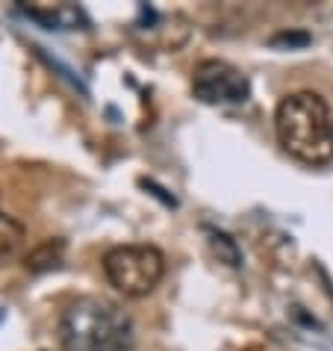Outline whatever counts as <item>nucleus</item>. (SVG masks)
<instances>
[{
  "mask_svg": "<svg viewBox=\"0 0 333 351\" xmlns=\"http://www.w3.org/2000/svg\"><path fill=\"white\" fill-rule=\"evenodd\" d=\"M103 275L127 298H142L165 275V257L156 245H115L103 254Z\"/></svg>",
  "mask_w": 333,
  "mask_h": 351,
  "instance_id": "3",
  "label": "nucleus"
},
{
  "mask_svg": "<svg viewBox=\"0 0 333 351\" xmlns=\"http://www.w3.org/2000/svg\"><path fill=\"white\" fill-rule=\"evenodd\" d=\"M210 242H212V248H215V254H219L227 266H242V254H239V248H236V242H233L227 233H221V230H210Z\"/></svg>",
  "mask_w": 333,
  "mask_h": 351,
  "instance_id": "7",
  "label": "nucleus"
},
{
  "mask_svg": "<svg viewBox=\"0 0 333 351\" xmlns=\"http://www.w3.org/2000/svg\"><path fill=\"white\" fill-rule=\"evenodd\" d=\"M62 351H133V319L110 298L83 295L60 316Z\"/></svg>",
  "mask_w": 333,
  "mask_h": 351,
  "instance_id": "2",
  "label": "nucleus"
},
{
  "mask_svg": "<svg viewBox=\"0 0 333 351\" xmlns=\"http://www.w3.org/2000/svg\"><path fill=\"white\" fill-rule=\"evenodd\" d=\"M274 133L283 151L304 165L333 162V115L316 92H292L274 110Z\"/></svg>",
  "mask_w": 333,
  "mask_h": 351,
  "instance_id": "1",
  "label": "nucleus"
},
{
  "mask_svg": "<svg viewBox=\"0 0 333 351\" xmlns=\"http://www.w3.org/2000/svg\"><path fill=\"white\" fill-rule=\"evenodd\" d=\"M307 42H310V36H307V33H278V36L271 38V45H274V47H280V45H289V47H292V45H298V47H301V45H307Z\"/></svg>",
  "mask_w": 333,
  "mask_h": 351,
  "instance_id": "8",
  "label": "nucleus"
},
{
  "mask_svg": "<svg viewBox=\"0 0 333 351\" xmlns=\"http://www.w3.org/2000/svg\"><path fill=\"white\" fill-rule=\"evenodd\" d=\"M24 239H27L24 224L12 216H6V213H0V263L15 257L18 248L24 245Z\"/></svg>",
  "mask_w": 333,
  "mask_h": 351,
  "instance_id": "6",
  "label": "nucleus"
},
{
  "mask_svg": "<svg viewBox=\"0 0 333 351\" xmlns=\"http://www.w3.org/2000/svg\"><path fill=\"white\" fill-rule=\"evenodd\" d=\"M27 18H33L45 27V30H77V27H86V15L80 6L71 3H60L53 9H36V6H18Z\"/></svg>",
  "mask_w": 333,
  "mask_h": 351,
  "instance_id": "5",
  "label": "nucleus"
},
{
  "mask_svg": "<svg viewBox=\"0 0 333 351\" xmlns=\"http://www.w3.org/2000/svg\"><path fill=\"white\" fill-rule=\"evenodd\" d=\"M192 92L212 106H236L251 97V83L236 65L224 60H204L192 74Z\"/></svg>",
  "mask_w": 333,
  "mask_h": 351,
  "instance_id": "4",
  "label": "nucleus"
}]
</instances>
